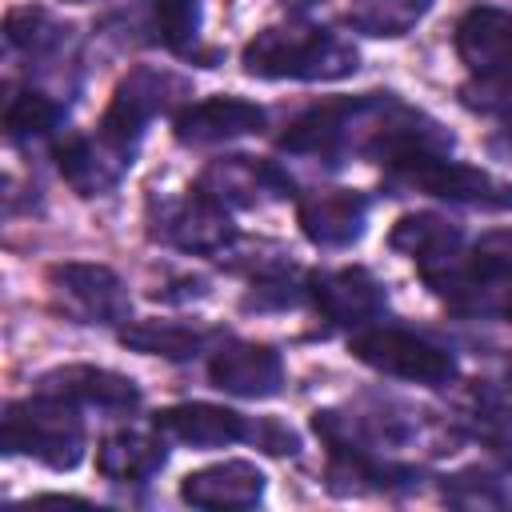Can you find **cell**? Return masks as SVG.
Here are the masks:
<instances>
[{
	"instance_id": "7402d4cb",
	"label": "cell",
	"mask_w": 512,
	"mask_h": 512,
	"mask_svg": "<svg viewBox=\"0 0 512 512\" xmlns=\"http://www.w3.org/2000/svg\"><path fill=\"white\" fill-rule=\"evenodd\" d=\"M4 36H8V44H12L16 52H24L28 60H48V56H56V52L68 44L72 28L60 24L48 8H32V4H28V8H12V12H8Z\"/></svg>"
},
{
	"instance_id": "ffe728a7",
	"label": "cell",
	"mask_w": 512,
	"mask_h": 512,
	"mask_svg": "<svg viewBox=\"0 0 512 512\" xmlns=\"http://www.w3.org/2000/svg\"><path fill=\"white\" fill-rule=\"evenodd\" d=\"M388 248L416 260V268H428V264L456 256L464 248V232H460V224H452L440 212H408L392 224Z\"/></svg>"
},
{
	"instance_id": "484cf974",
	"label": "cell",
	"mask_w": 512,
	"mask_h": 512,
	"mask_svg": "<svg viewBox=\"0 0 512 512\" xmlns=\"http://www.w3.org/2000/svg\"><path fill=\"white\" fill-rule=\"evenodd\" d=\"M444 500L460 508H500V504H512V488L504 476L488 468H460L444 476Z\"/></svg>"
},
{
	"instance_id": "ac0fdd59",
	"label": "cell",
	"mask_w": 512,
	"mask_h": 512,
	"mask_svg": "<svg viewBox=\"0 0 512 512\" xmlns=\"http://www.w3.org/2000/svg\"><path fill=\"white\" fill-rule=\"evenodd\" d=\"M268 476L252 460H220L180 480V500L192 508H252L264 496Z\"/></svg>"
},
{
	"instance_id": "52a82bcc",
	"label": "cell",
	"mask_w": 512,
	"mask_h": 512,
	"mask_svg": "<svg viewBox=\"0 0 512 512\" xmlns=\"http://www.w3.org/2000/svg\"><path fill=\"white\" fill-rule=\"evenodd\" d=\"M188 96V80L168 72V68H152V64H136L116 88H112V100L100 116V128L108 140L124 144V148H136L144 128L172 112L180 100Z\"/></svg>"
},
{
	"instance_id": "f1b7e54d",
	"label": "cell",
	"mask_w": 512,
	"mask_h": 512,
	"mask_svg": "<svg viewBox=\"0 0 512 512\" xmlns=\"http://www.w3.org/2000/svg\"><path fill=\"white\" fill-rule=\"evenodd\" d=\"M472 260H476L488 276L512 280V228H496V232L480 236L476 248H472Z\"/></svg>"
},
{
	"instance_id": "8992f818",
	"label": "cell",
	"mask_w": 512,
	"mask_h": 512,
	"mask_svg": "<svg viewBox=\"0 0 512 512\" xmlns=\"http://www.w3.org/2000/svg\"><path fill=\"white\" fill-rule=\"evenodd\" d=\"M144 224H148V240L176 248V252H192V256H220L236 240L228 208H220L196 188H188L184 196H164V200L152 196Z\"/></svg>"
},
{
	"instance_id": "83f0119b",
	"label": "cell",
	"mask_w": 512,
	"mask_h": 512,
	"mask_svg": "<svg viewBox=\"0 0 512 512\" xmlns=\"http://www.w3.org/2000/svg\"><path fill=\"white\" fill-rule=\"evenodd\" d=\"M460 104L468 112H480V116H504V120H512V68L508 72H492V76H476V80L460 84Z\"/></svg>"
},
{
	"instance_id": "9c48e42d",
	"label": "cell",
	"mask_w": 512,
	"mask_h": 512,
	"mask_svg": "<svg viewBox=\"0 0 512 512\" xmlns=\"http://www.w3.org/2000/svg\"><path fill=\"white\" fill-rule=\"evenodd\" d=\"M196 192L216 200L220 208H256L264 200L292 196V176L264 156H220L196 176Z\"/></svg>"
},
{
	"instance_id": "7a4b0ae2",
	"label": "cell",
	"mask_w": 512,
	"mask_h": 512,
	"mask_svg": "<svg viewBox=\"0 0 512 512\" xmlns=\"http://www.w3.org/2000/svg\"><path fill=\"white\" fill-rule=\"evenodd\" d=\"M240 64L260 80H344L360 68V52L324 24H272L244 44Z\"/></svg>"
},
{
	"instance_id": "9a60e30c",
	"label": "cell",
	"mask_w": 512,
	"mask_h": 512,
	"mask_svg": "<svg viewBox=\"0 0 512 512\" xmlns=\"http://www.w3.org/2000/svg\"><path fill=\"white\" fill-rule=\"evenodd\" d=\"M152 428L164 440L188 444V448H228L236 440H248L252 420L240 416L236 408L208 404V400H188V404H168L152 416Z\"/></svg>"
},
{
	"instance_id": "4fadbf2b",
	"label": "cell",
	"mask_w": 512,
	"mask_h": 512,
	"mask_svg": "<svg viewBox=\"0 0 512 512\" xmlns=\"http://www.w3.org/2000/svg\"><path fill=\"white\" fill-rule=\"evenodd\" d=\"M296 220L316 248H348L364 236L368 196L356 188H312L308 196H300Z\"/></svg>"
},
{
	"instance_id": "d6a6232c",
	"label": "cell",
	"mask_w": 512,
	"mask_h": 512,
	"mask_svg": "<svg viewBox=\"0 0 512 512\" xmlns=\"http://www.w3.org/2000/svg\"><path fill=\"white\" fill-rule=\"evenodd\" d=\"M68 4H88V0H68Z\"/></svg>"
},
{
	"instance_id": "4316f807",
	"label": "cell",
	"mask_w": 512,
	"mask_h": 512,
	"mask_svg": "<svg viewBox=\"0 0 512 512\" xmlns=\"http://www.w3.org/2000/svg\"><path fill=\"white\" fill-rule=\"evenodd\" d=\"M304 296H308V288L292 280V264H288V268L252 276V288L240 296V308L244 312H284V308H296Z\"/></svg>"
},
{
	"instance_id": "5bb4252c",
	"label": "cell",
	"mask_w": 512,
	"mask_h": 512,
	"mask_svg": "<svg viewBox=\"0 0 512 512\" xmlns=\"http://www.w3.org/2000/svg\"><path fill=\"white\" fill-rule=\"evenodd\" d=\"M264 128V108L244 100V96H208L196 100L188 108L176 112L172 132L180 144L188 148H208V144H224L236 136H252Z\"/></svg>"
},
{
	"instance_id": "cb8c5ba5",
	"label": "cell",
	"mask_w": 512,
	"mask_h": 512,
	"mask_svg": "<svg viewBox=\"0 0 512 512\" xmlns=\"http://www.w3.org/2000/svg\"><path fill=\"white\" fill-rule=\"evenodd\" d=\"M428 8L432 0H352L348 20L368 36H404Z\"/></svg>"
},
{
	"instance_id": "277c9868",
	"label": "cell",
	"mask_w": 512,
	"mask_h": 512,
	"mask_svg": "<svg viewBox=\"0 0 512 512\" xmlns=\"http://www.w3.org/2000/svg\"><path fill=\"white\" fill-rule=\"evenodd\" d=\"M384 184L400 192H424L448 204L480 208V212H508L512 208V184L488 168L448 160V152H412L404 160L384 164Z\"/></svg>"
},
{
	"instance_id": "8fae6325",
	"label": "cell",
	"mask_w": 512,
	"mask_h": 512,
	"mask_svg": "<svg viewBox=\"0 0 512 512\" xmlns=\"http://www.w3.org/2000/svg\"><path fill=\"white\" fill-rule=\"evenodd\" d=\"M212 388L240 400H268L284 388V360L272 344L256 340H224L208 360Z\"/></svg>"
},
{
	"instance_id": "3957f363",
	"label": "cell",
	"mask_w": 512,
	"mask_h": 512,
	"mask_svg": "<svg viewBox=\"0 0 512 512\" xmlns=\"http://www.w3.org/2000/svg\"><path fill=\"white\" fill-rule=\"evenodd\" d=\"M84 420L76 416L72 400L60 396H28L12 400L0 420V444L8 456H28L52 472H68L84 460Z\"/></svg>"
},
{
	"instance_id": "d6986e66",
	"label": "cell",
	"mask_w": 512,
	"mask_h": 512,
	"mask_svg": "<svg viewBox=\"0 0 512 512\" xmlns=\"http://www.w3.org/2000/svg\"><path fill=\"white\" fill-rule=\"evenodd\" d=\"M164 464H168V448L160 432L152 436V432L124 428L104 436L96 448V472L112 484H148Z\"/></svg>"
},
{
	"instance_id": "f546056e",
	"label": "cell",
	"mask_w": 512,
	"mask_h": 512,
	"mask_svg": "<svg viewBox=\"0 0 512 512\" xmlns=\"http://www.w3.org/2000/svg\"><path fill=\"white\" fill-rule=\"evenodd\" d=\"M248 440H252L260 452H268V456H296V452H300V436H296V428H288V424L276 420V416H260V420H252Z\"/></svg>"
},
{
	"instance_id": "ba28073f",
	"label": "cell",
	"mask_w": 512,
	"mask_h": 512,
	"mask_svg": "<svg viewBox=\"0 0 512 512\" xmlns=\"http://www.w3.org/2000/svg\"><path fill=\"white\" fill-rule=\"evenodd\" d=\"M52 308L76 324H128L132 316V296L124 280L104 268V264H84V260H64L44 272Z\"/></svg>"
},
{
	"instance_id": "7c38bea8",
	"label": "cell",
	"mask_w": 512,
	"mask_h": 512,
	"mask_svg": "<svg viewBox=\"0 0 512 512\" xmlns=\"http://www.w3.org/2000/svg\"><path fill=\"white\" fill-rule=\"evenodd\" d=\"M52 156H56L60 176L80 196H108L128 176L136 148H124V144L108 140L104 132H96V136H64L52 148Z\"/></svg>"
},
{
	"instance_id": "6da1fadb",
	"label": "cell",
	"mask_w": 512,
	"mask_h": 512,
	"mask_svg": "<svg viewBox=\"0 0 512 512\" xmlns=\"http://www.w3.org/2000/svg\"><path fill=\"white\" fill-rule=\"evenodd\" d=\"M276 144L288 156H308L324 164H344L348 156H376L392 164L412 152H448L452 132L420 108H408L392 92H364L324 100L300 112Z\"/></svg>"
},
{
	"instance_id": "2e32d148",
	"label": "cell",
	"mask_w": 512,
	"mask_h": 512,
	"mask_svg": "<svg viewBox=\"0 0 512 512\" xmlns=\"http://www.w3.org/2000/svg\"><path fill=\"white\" fill-rule=\"evenodd\" d=\"M36 392L84 404V408H104V412H132L140 404V388L132 376L96 368V364H64L52 368L36 380Z\"/></svg>"
},
{
	"instance_id": "4dcf8cb0",
	"label": "cell",
	"mask_w": 512,
	"mask_h": 512,
	"mask_svg": "<svg viewBox=\"0 0 512 512\" xmlns=\"http://www.w3.org/2000/svg\"><path fill=\"white\" fill-rule=\"evenodd\" d=\"M40 504H92V500H84V496H60V492H44V496H36Z\"/></svg>"
},
{
	"instance_id": "603a6c76",
	"label": "cell",
	"mask_w": 512,
	"mask_h": 512,
	"mask_svg": "<svg viewBox=\"0 0 512 512\" xmlns=\"http://www.w3.org/2000/svg\"><path fill=\"white\" fill-rule=\"evenodd\" d=\"M64 120V104L52 100L48 92H36V88H20L8 96V108H4V132L12 144H28V140H40V136H52Z\"/></svg>"
},
{
	"instance_id": "e0dca14e",
	"label": "cell",
	"mask_w": 512,
	"mask_h": 512,
	"mask_svg": "<svg viewBox=\"0 0 512 512\" xmlns=\"http://www.w3.org/2000/svg\"><path fill=\"white\" fill-rule=\"evenodd\" d=\"M452 44L468 72H476V76L508 72L512 68V12L492 8V4L468 8L456 20Z\"/></svg>"
},
{
	"instance_id": "30bf717a",
	"label": "cell",
	"mask_w": 512,
	"mask_h": 512,
	"mask_svg": "<svg viewBox=\"0 0 512 512\" xmlns=\"http://www.w3.org/2000/svg\"><path fill=\"white\" fill-rule=\"evenodd\" d=\"M304 288H308V300L316 304V312L336 328H364L388 304L384 284L360 264L316 268V272H308Z\"/></svg>"
},
{
	"instance_id": "d4e9b609",
	"label": "cell",
	"mask_w": 512,
	"mask_h": 512,
	"mask_svg": "<svg viewBox=\"0 0 512 512\" xmlns=\"http://www.w3.org/2000/svg\"><path fill=\"white\" fill-rule=\"evenodd\" d=\"M152 16H156V32H160L164 48H172L184 60L200 56V48H196L200 20H204L200 0H152Z\"/></svg>"
},
{
	"instance_id": "1f68e13d",
	"label": "cell",
	"mask_w": 512,
	"mask_h": 512,
	"mask_svg": "<svg viewBox=\"0 0 512 512\" xmlns=\"http://www.w3.org/2000/svg\"><path fill=\"white\" fill-rule=\"evenodd\" d=\"M504 320L512 324V296H508V304H504Z\"/></svg>"
},
{
	"instance_id": "44dd1931",
	"label": "cell",
	"mask_w": 512,
	"mask_h": 512,
	"mask_svg": "<svg viewBox=\"0 0 512 512\" xmlns=\"http://www.w3.org/2000/svg\"><path fill=\"white\" fill-rule=\"evenodd\" d=\"M220 332L200 328V324H180V320H128L120 328V344L144 356H164V360H192L200 356Z\"/></svg>"
},
{
	"instance_id": "5b68a950",
	"label": "cell",
	"mask_w": 512,
	"mask_h": 512,
	"mask_svg": "<svg viewBox=\"0 0 512 512\" xmlns=\"http://www.w3.org/2000/svg\"><path fill=\"white\" fill-rule=\"evenodd\" d=\"M352 356L384 376L408 380V384H424V388H444L456 380V356L440 344H432L428 336H416L408 328H392V324H368L348 340Z\"/></svg>"
}]
</instances>
